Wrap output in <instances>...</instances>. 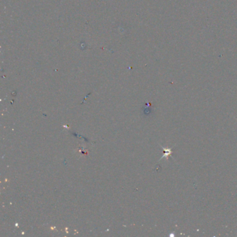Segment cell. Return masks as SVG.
I'll return each instance as SVG.
<instances>
[{
    "mask_svg": "<svg viewBox=\"0 0 237 237\" xmlns=\"http://www.w3.org/2000/svg\"><path fill=\"white\" fill-rule=\"evenodd\" d=\"M164 152H165V154L163 155V156L161 158V159H162L164 157H167L168 156H170L171 154H172V150L170 148H168V149H166V148H164Z\"/></svg>",
    "mask_w": 237,
    "mask_h": 237,
    "instance_id": "cell-1",
    "label": "cell"
}]
</instances>
